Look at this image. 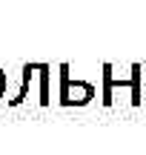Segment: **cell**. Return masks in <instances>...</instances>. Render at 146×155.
<instances>
[{"label": "cell", "instance_id": "obj_5", "mask_svg": "<svg viewBox=\"0 0 146 155\" xmlns=\"http://www.w3.org/2000/svg\"><path fill=\"white\" fill-rule=\"evenodd\" d=\"M141 63H132V104L135 106H141V101H143V92H141Z\"/></svg>", "mask_w": 146, "mask_h": 155}, {"label": "cell", "instance_id": "obj_6", "mask_svg": "<svg viewBox=\"0 0 146 155\" xmlns=\"http://www.w3.org/2000/svg\"><path fill=\"white\" fill-rule=\"evenodd\" d=\"M3 92H6V72L0 69V98H3Z\"/></svg>", "mask_w": 146, "mask_h": 155}, {"label": "cell", "instance_id": "obj_4", "mask_svg": "<svg viewBox=\"0 0 146 155\" xmlns=\"http://www.w3.org/2000/svg\"><path fill=\"white\" fill-rule=\"evenodd\" d=\"M49 63H37V75H40V104L43 106H49V101H52V95H49Z\"/></svg>", "mask_w": 146, "mask_h": 155}, {"label": "cell", "instance_id": "obj_1", "mask_svg": "<svg viewBox=\"0 0 146 155\" xmlns=\"http://www.w3.org/2000/svg\"><path fill=\"white\" fill-rule=\"evenodd\" d=\"M95 98V83L69 78V63H60V104L63 106H83Z\"/></svg>", "mask_w": 146, "mask_h": 155}, {"label": "cell", "instance_id": "obj_3", "mask_svg": "<svg viewBox=\"0 0 146 155\" xmlns=\"http://www.w3.org/2000/svg\"><path fill=\"white\" fill-rule=\"evenodd\" d=\"M112 89H115L112 63H103V92H100V101H103V106H109V104H112Z\"/></svg>", "mask_w": 146, "mask_h": 155}, {"label": "cell", "instance_id": "obj_2", "mask_svg": "<svg viewBox=\"0 0 146 155\" xmlns=\"http://www.w3.org/2000/svg\"><path fill=\"white\" fill-rule=\"evenodd\" d=\"M34 72H37V63H26L23 66V72H20V89H17V95L11 98V106H20L23 101H26V95H29V86H32V78Z\"/></svg>", "mask_w": 146, "mask_h": 155}]
</instances>
